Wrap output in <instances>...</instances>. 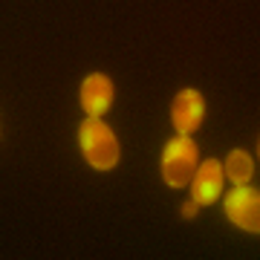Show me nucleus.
<instances>
[{
  "mask_svg": "<svg viewBox=\"0 0 260 260\" xmlns=\"http://www.w3.org/2000/svg\"><path fill=\"white\" fill-rule=\"evenodd\" d=\"M194 214H197V203L191 200V203L182 205V217H194Z\"/></svg>",
  "mask_w": 260,
  "mask_h": 260,
  "instance_id": "nucleus-8",
  "label": "nucleus"
},
{
  "mask_svg": "<svg viewBox=\"0 0 260 260\" xmlns=\"http://www.w3.org/2000/svg\"><path fill=\"white\" fill-rule=\"evenodd\" d=\"M78 139H81L84 159L93 168H99V171L116 168V162H119V142L113 136V130L99 116H90L84 121L81 130H78Z\"/></svg>",
  "mask_w": 260,
  "mask_h": 260,
  "instance_id": "nucleus-1",
  "label": "nucleus"
},
{
  "mask_svg": "<svg viewBox=\"0 0 260 260\" xmlns=\"http://www.w3.org/2000/svg\"><path fill=\"white\" fill-rule=\"evenodd\" d=\"M197 171V145L188 136H177L168 142L162 156V177L171 188H182L191 182Z\"/></svg>",
  "mask_w": 260,
  "mask_h": 260,
  "instance_id": "nucleus-2",
  "label": "nucleus"
},
{
  "mask_svg": "<svg viewBox=\"0 0 260 260\" xmlns=\"http://www.w3.org/2000/svg\"><path fill=\"white\" fill-rule=\"evenodd\" d=\"M223 188V165L217 159H208L194 171L191 177V191H194V203L197 205H208L220 197Z\"/></svg>",
  "mask_w": 260,
  "mask_h": 260,
  "instance_id": "nucleus-5",
  "label": "nucleus"
},
{
  "mask_svg": "<svg viewBox=\"0 0 260 260\" xmlns=\"http://www.w3.org/2000/svg\"><path fill=\"white\" fill-rule=\"evenodd\" d=\"M225 214L229 220L237 223L243 232L257 234L260 232V194L249 185H237L225 200Z\"/></svg>",
  "mask_w": 260,
  "mask_h": 260,
  "instance_id": "nucleus-3",
  "label": "nucleus"
},
{
  "mask_svg": "<svg viewBox=\"0 0 260 260\" xmlns=\"http://www.w3.org/2000/svg\"><path fill=\"white\" fill-rule=\"evenodd\" d=\"M203 113H205L203 95L197 90H182L174 99V107H171V119H174V127L179 130V136H191L203 124Z\"/></svg>",
  "mask_w": 260,
  "mask_h": 260,
  "instance_id": "nucleus-4",
  "label": "nucleus"
},
{
  "mask_svg": "<svg viewBox=\"0 0 260 260\" xmlns=\"http://www.w3.org/2000/svg\"><path fill=\"white\" fill-rule=\"evenodd\" d=\"M113 104V81L102 73L87 75L81 84V107L90 116H102Z\"/></svg>",
  "mask_w": 260,
  "mask_h": 260,
  "instance_id": "nucleus-6",
  "label": "nucleus"
},
{
  "mask_svg": "<svg viewBox=\"0 0 260 260\" xmlns=\"http://www.w3.org/2000/svg\"><path fill=\"white\" fill-rule=\"evenodd\" d=\"M225 174L234 185H249L251 174H254V162L246 150H232L229 159H225Z\"/></svg>",
  "mask_w": 260,
  "mask_h": 260,
  "instance_id": "nucleus-7",
  "label": "nucleus"
}]
</instances>
